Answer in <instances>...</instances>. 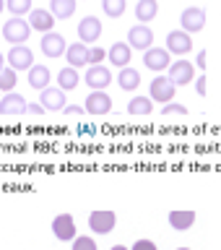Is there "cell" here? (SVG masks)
I'll return each instance as SVG.
<instances>
[{"instance_id":"1","label":"cell","mask_w":221,"mask_h":250,"mask_svg":"<svg viewBox=\"0 0 221 250\" xmlns=\"http://www.w3.org/2000/svg\"><path fill=\"white\" fill-rule=\"evenodd\" d=\"M115 224H117V214L112 208H97L89 216V229L97 234H109L115 229Z\"/></svg>"},{"instance_id":"2","label":"cell","mask_w":221,"mask_h":250,"mask_svg":"<svg viewBox=\"0 0 221 250\" xmlns=\"http://www.w3.org/2000/svg\"><path fill=\"white\" fill-rule=\"evenodd\" d=\"M8 68H13L16 73L19 70H29L34 68V55H31V50L26 44H16V47H11V52H8Z\"/></svg>"},{"instance_id":"3","label":"cell","mask_w":221,"mask_h":250,"mask_svg":"<svg viewBox=\"0 0 221 250\" xmlns=\"http://www.w3.org/2000/svg\"><path fill=\"white\" fill-rule=\"evenodd\" d=\"M29 21H23V19H13L11 16V21H5V26H3V37H5V42H11L13 47L16 44H21V42H26L29 39Z\"/></svg>"},{"instance_id":"4","label":"cell","mask_w":221,"mask_h":250,"mask_svg":"<svg viewBox=\"0 0 221 250\" xmlns=\"http://www.w3.org/2000/svg\"><path fill=\"white\" fill-rule=\"evenodd\" d=\"M175 91H177V86L169 81V76H161L159 73L151 81V99L159 102V104H169V102L175 99Z\"/></svg>"},{"instance_id":"5","label":"cell","mask_w":221,"mask_h":250,"mask_svg":"<svg viewBox=\"0 0 221 250\" xmlns=\"http://www.w3.org/2000/svg\"><path fill=\"white\" fill-rule=\"evenodd\" d=\"M143 62L148 70L154 73H161V70H169L172 65V58H169V50H161V47H151V50L143 52Z\"/></svg>"},{"instance_id":"6","label":"cell","mask_w":221,"mask_h":250,"mask_svg":"<svg viewBox=\"0 0 221 250\" xmlns=\"http://www.w3.org/2000/svg\"><path fill=\"white\" fill-rule=\"evenodd\" d=\"M151 42H154V31L146 26V23H138L128 31V44L130 50H151Z\"/></svg>"},{"instance_id":"7","label":"cell","mask_w":221,"mask_h":250,"mask_svg":"<svg viewBox=\"0 0 221 250\" xmlns=\"http://www.w3.org/2000/svg\"><path fill=\"white\" fill-rule=\"evenodd\" d=\"M83 81L91 86V91H104L107 86L112 83V73H109V68H104V65H91L86 70Z\"/></svg>"},{"instance_id":"8","label":"cell","mask_w":221,"mask_h":250,"mask_svg":"<svg viewBox=\"0 0 221 250\" xmlns=\"http://www.w3.org/2000/svg\"><path fill=\"white\" fill-rule=\"evenodd\" d=\"M52 232H55V237L62 240V242H73L78 237V234H76V222H73V216H70V214L55 216L52 219Z\"/></svg>"},{"instance_id":"9","label":"cell","mask_w":221,"mask_h":250,"mask_svg":"<svg viewBox=\"0 0 221 250\" xmlns=\"http://www.w3.org/2000/svg\"><path fill=\"white\" fill-rule=\"evenodd\" d=\"M167 50H169V55L175 52V55H187L193 50V39H190V34L187 31H182V29H175V31H169L167 34Z\"/></svg>"},{"instance_id":"10","label":"cell","mask_w":221,"mask_h":250,"mask_svg":"<svg viewBox=\"0 0 221 250\" xmlns=\"http://www.w3.org/2000/svg\"><path fill=\"white\" fill-rule=\"evenodd\" d=\"M180 26H182V31H187V34L201 31L206 26V11H203V8H185L182 16H180Z\"/></svg>"},{"instance_id":"11","label":"cell","mask_w":221,"mask_h":250,"mask_svg":"<svg viewBox=\"0 0 221 250\" xmlns=\"http://www.w3.org/2000/svg\"><path fill=\"white\" fill-rule=\"evenodd\" d=\"M86 112L91 115H109L112 112V99H109L107 91H91L89 97H86Z\"/></svg>"},{"instance_id":"12","label":"cell","mask_w":221,"mask_h":250,"mask_svg":"<svg viewBox=\"0 0 221 250\" xmlns=\"http://www.w3.org/2000/svg\"><path fill=\"white\" fill-rule=\"evenodd\" d=\"M193 76H195V68H193V62H187V60H177V62H172V65H169V81L175 86L190 83Z\"/></svg>"},{"instance_id":"13","label":"cell","mask_w":221,"mask_h":250,"mask_svg":"<svg viewBox=\"0 0 221 250\" xmlns=\"http://www.w3.org/2000/svg\"><path fill=\"white\" fill-rule=\"evenodd\" d=\"M99 37H101V21L97 16H86V19L78 23V39H81L83 44H89V42H97Z\"/></svg>"},{"instance_id":"14","label":"cell","mask_w":221,"mask_h":250,"mask_svg":"<svg viewBox=\"0 0 221 250\" xmlns=\"http://www.w3.org/2000/svg\"><path fill=\"white\" fill-rule=\"evenodd\" d=\"M29 109V102L21 97V94H3V99H0V115H23Z\"/></svg>"},{"instance_id":"15","label":"cell","mask_w":221,"mask_h":250,"mask_svg":"<svg viewBox=\"0 0 221 250\" xmlns=\"http://www.w3.org/2000/svg\"><path fill=\"white\" fill-rule=\"evenodd\" d=\"M65 50H68V44L58 31H50V34L42 37V52L47 58H60V55H65Z\"/></svg>"},{"instance_id":"16","label":"cell","mask_w":221,"mask_h":250,"mask_svg":"<svg viewBox=\"0 0 221 250\" xmlns=\"http://www.w3.org/2000/svg\"><path fill=\"white\" fill-rule=\"evenodd\" d=\"M29 26L42 31V34H50L52 26H55V16L50 11H44V8H34V11L29 13Z\"/></svg>"},{"instance_id":"17","label":"cell","mask_w":221,"mask_h":250,"mask_svg":"<svg viewBox=\"0 0 221 250\" xmlns=\"http://www.w3.org/2000/svg\"><path fill=\"white\" fill-rule=\"evenodd\" d=\"M65 60H68V65L70 68H83V65H89V47H86L83 42H73L65 50Z\"/></svg>"},{"instance_id":"18","label":"cell","mask_w":221,"mask_h":250,"mask_svg":"<svg viewBox=\"0 0 221 250\" xmlns=\"http://www.w3.org/2000/svg\"><path fill=\"white\" fill-rule=\"evenodd\" d=\"M39 104L44 107V112H58V109H65V91L62 89H44L42 97H39Z\"/></svg>"},{"instance_id":"19","label":"cell","mask_w":221,"mask_h":250,"mask_svg":"<svg viewBox=\"0 0 221 250\" xmlns=\"http://www.w3.org/2000/svg\"><path fill=\"white\" fill-rule=\"evenodd\" d=\"M169 224H172V229H177V232H187L195 224V211H190V208L169 211Z\"/></svg>"},{"instance_id":"20","label":"cell","mask_w":221,"mask_h":250,"mask_svg":"<svg viewBox=\"0 0 221 250\" xmlns=\"http://www.w3.org/2000/svg\"><path fill=\"white\" fill-rule=\"evenodd\" d=\"M130 55H133V50H130V44H128V42H115V44L107 50L109 62H115L117 68H128Z\"/></svg>"},{"instance_id":"21","label":"cell","mask_w":221,"mask_h":250,"mask_svg":"<svg viewBox=\"0 0 221 250\" xmlns=\"http://www.w3.org/2000/svg\"><path fill=\"white\" fill-rule=\"evenodd\" d=\"M50 68L47 65H34L29 70V86L31 89H39V91H44V89H50Z\"/></svg>"},{"instance_id":"22","label":"cell","mask_w":221,"mask_h":250,"mask_svg":"<svg viewBox=\"0 0 221 250\" xmlns=\"http://www.w3.org/2000/svg\"><path fill=\"white\" fill-rule=\"evenodd\" d=\"M76 3L78 0H50V13L55 16V19L65 21L76 13Z\"/></svg>"},{"instance_id":"23","label":"cell","mask_w":221,"mask_h":250,"mask_svg":"<svg viewBox=\"0 0 221 250\" xmlns=\"http://www.w3.org/2000/svg\"><path fill=\"white\" fill-rule=\"evenodd\" d=\"M156 13H159V0H138V5H136V19L138 21H154L156 19Z\"/></svg>"},{"instance_id":"24","label":"cell","mask_w":221,"mask_h":250,"mask_svg":"<svg viewBox=\"0 0 221 250\" xmlns=\"http://www.w3.org/2000/svg\"><path fill=\"white\" fill-rule=\"evenodd\" d=\"M81 83V76H78V70L76 68H70V65H65L58 73V89H62V91H70V89H76V86Z\"/></svg>"},{"instance_id":"25","label":"cell","mask_w":221,"mask_h":250,"mask_svg":"<svg viewBox=\"0 0 221 250\" xmlns=\"http://www.w3.org/2000/svg\"><path fill=\"white\" fill-rule=\"evenodd\" d=\"M117 83H120V89L133 91V89H138V83H141V73L136 68H122L120 76H117Z\"/></svg>"},{"instance_id":"26","label":"cell","mask_w":221,"mask_h":250,"mask_svg":"<svg viewBox=\"0 0 221 250\" xmlns=\"http://www.w3.org/2000/svg\"><path fill=\"white\" fill-rule=\"evenodd\" d=\"M130 115H151L154 112V99L151 97H133L128 104Z\"/></svg>"},{"instance_id":"27","label":"cell","mask_w":221,"mask_h":250,"mask_svg":"<svg viewBox=\"0 0 221 250\" xmlns=\"http://www.w3.org/2000/svg\"><path fill=\"white\" fill-rule=\"evenodd\" d=\"M5 8L13 19H21L23 13H31V0H5Z\"/></svg>"},{"instance_id":"28","label":"cell","mask_w":221,"mask_h":250,"mask_svg":"<svg viewBox=\"0 0 221 250\" xmlns=\"http://www.w3.org/2000/svg\"><path fill=\"white\" fill-rule=\"evenodd\" d=\"M16 83H19V78H16V70L13 68H3V70H0V91L11 94Z\"/></svg>"},{"instance_id":"29","label":"cell","mask_w":221,"mask_h":250,"mask_svg":"<svg viewBox=\"0 0 221 250\" xmlns=\"http://www.w3.org/2000/svg\"><path fill=\"white\" fill-rule=\"evenodd\" d=\"M101 8L109 19H120L125 13V0H101Z\"/></svg>"},{"instance_id":"30","label":"cell","mask_w":221,"mask_h":250,"mask_svg":"<svg viewBox=\"0 0 221 250\" xmlns=\"http://www.w3.org/2000/svg\"><path fill=\"white\" fill-rule=\"evenodd\" d=\"M70 250H97V242H94V237H89V234H81V237L73 240V248Z\"/></svg>"},{"instance_id":"31","label":"cell","mask_w":221,"mask_h":250,"mask_svg":"<svg viewBox=\"0 0 221 250\" xmlns=\"http://www.w3.org/2000/svg\"><path fill=\"white\" fill-rule=\"evenodd\" d=\"M104 58H107V52L101 50V47H91L89 50V65H99Z\"/></svg>"},{"instance_id":"32","label":"cell","mask_w":221,"mask_h":250,"mask_svg":"<svg viewBox=\"0 0 221 250\" xmlns=\"http://www.w3.org/2000/svg\"><path fill=\"white\" fill-rule=\"evenodd\" d=\"M161 115H187V107L185 104H172L169 102V104L161 109Z\"/></svg>"},{"instance_id":"33","label":"cell","mask_w":221,"mask_h":250,"mask_svg":"<svg viewBox=\"0 0 221 250\" xmlns=\"http://www.w3.org/2000/svg\"><path fill=\"white\" fill-rule=\"evenodd\" d=\"M130 250H159V248H156V242H151V240H136Z\"/></svg>"},{"instance_id":"34","label":"cell","mask_w":221,"mask_h":250,"mask_svg":"<svg viewBox=\"0 0 221 250\" xmlns=\"http://www.w3.org/2000/svg\"><path fill=\"white\" fill-rule=\"evenodd\" d=\"M195 91H198V97H206V73H201V78L195 81Z\"/></svg>"},{"instance_id":"35","label":"cell","mask_w":221,"mask_h":250,"mask_svg":"<svg viewBox=\"0 0 221 250\" xmlns=\"http://www.w3.org/2000/svg\"><path fill=\"white\" fill-rule=\"evenodd\" d=\"M206 58H208V52H206V50H201L198 60H195V62H198V68H201V73H203V70H206Z\"/></svg>"},{"instance_id":"36","label":"cell","mask_w":221,"mask_h":250,"mask_svg":"<svg viewBox=\"0 0 221 250\" xmlns=\"http://www.w3.org/2000/svg\"><path fill=\"white\" fill-rule=\"evenodd\" d=\"M62 112H65V115H81V112H83V107H78V104H76V107H65Z\"/></svg>"},{"instance_id":"37","label":"cell","mask_w":221,"mask_h":250,"mask_svg":"<svg viewBox=\"0 0 221 250\" xmlns=\"http://www.w3.org/2000/svg\"><path fill=\"white\" fill-rule=\"evenodd\" d=\"M26 112H31V115H42V112H44V107H42V104H29Z\"/></svg>"},{"instance_id":"38","label":"cell","mask_w":221,"mask_h":250,"mask_svg":"<svg viewBox=\"0 0 221 250\" xmlns=\"http://www.w3.org/2000/svg\"><path fill=\"white\" fill-rule=\"evenodd\" d=\"M3 62H5V58H3V52H0V70H3L5 65H3Z\"/></svg>"},{"instance_id":"39","label":"cell","mask_w":221,"mask_h":250,"mask_svg":"<svg viewBox=\"0 0 221 250\" xmlns=\"http://www.w3.org/2000/svg\"><path fill=\"white\" fill-rule=\"evenodd\" d=\"M112 250H130V248H125V245H115Z\"/></svg>"},{"instance_id":"40","label":"cell","mask_w":221,"mask_h":250,"mask_svg":"<svg viewBox=\"0 0 221 250\" xmlns=\"http://www.w3.org/2000/svg\"><path fill=\"white\" fill-rule=\"evenodd\" d=\"M3 8H5V0H0V13H3Z\"/></svg>"},{"instance_id":"41","label":"cell","mask_w":221,"mask_h":250,"mask_svg":"<svg viewBox=\"0 0 221 250\" xmlns=\"http://www.w3.org/2000/svg\"><path fill=\"white\" fill-rule=\"evenodd\" d=\"M177 250H190V248H177Z\"/></svg>"},{"instance_id":"42","label":"cell","mask_w":221,"mask_h":250,"mask_svg":"<svg viewBox=\"0 0 221 250\" xmlns=\"http://www.w3.org/2000/svg\"><path fill=\"white\" fill-rule=\"evenodd\" d=\"M0 99H3V97H0Z\"/></svg>"},{"instance_id":"43","label":"cell","mask_w":221,"mask_h":250,"mask_svg":"<svg viewBox=\"0 0 221 250\" xmlns=\"http://www.w3.org/2000/svg\"><path fill=\"white\" fill-rule=\"evenodd\" d=\"M0 31H3V29H0Z\"/></svg>"}]
</instances>
